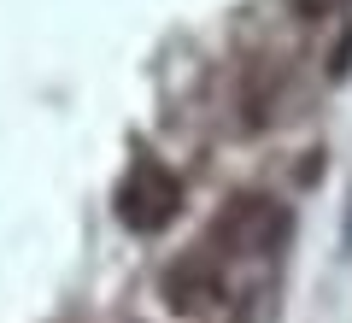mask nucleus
I'll return each mask as SVG.
<instances>
[{
  "label": "nucleus",
  "instance_id": "nucleus-3",
  "mask_svg": "<svg viewBox=\"0 0 352 323\" xmlns=\"http://www.w3.org/2000/svg\"><path fill=\"white\" fill-rule=\"evenodd\" d=\"M159 294H164V306H170L176 317H188V323L212 317V311L229 300V276H223V259H217L212 247L176 253V259L164 264V276H159Z\"/></svg>",
  "mask_w": 352,
  "mask_h": 323
},
{
  "label": "nucleus",
  "instance_id": "nucleus-1",
  "mask_svg": "<svg viewBox=\"0 0 352 323\" xmlns=\"http://www.w3.org/2000/svg\"><path fill=\"white\" fill-rule=\"evenodd\" d=\"M288 241V206L264 188H235L212 218V253L223 259H270Z\"/></svg>",
  "mask_w": 352,
  "mask_h": 323
},
{
  "label": "nucleus",
  "instance_id": "nucleus-2",
  "mask_svg": "<svg viewBox=\"0 0 352 323\" xmlns=\"http://www.w3.org/2000/svg\"><path fill=\"white\" fill-rule=\"evenodd\" d=\"M112 206H118V224H124L129 236H159V229H170L176 218H182V176H176L164 159L141 153V159L124 171Z\"/></svg>",
  "mask_w": 352,
  "mask_h": 323
},
{
  "label": "nucleus",
  "instance_id": "nucleus-4",
  "mask_svg": "<svg viewBox=\"0 0 352 323\" xmlns=\"http://www.w3.org/2000/svg\"><path fill=\"white\" fill-rule=\"evenodd\" d=\"M288 6H294L300 18H329V12L340 6V0H288Z\"/></svg>",
  "mask_w": 352,
  "mask_h": 323
}]
</instances>
